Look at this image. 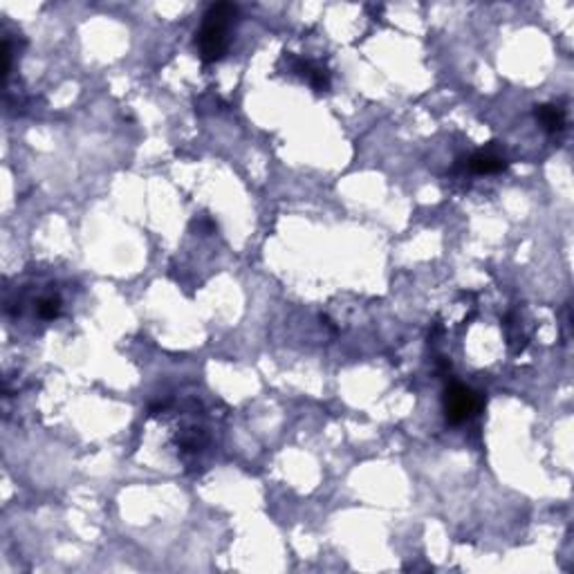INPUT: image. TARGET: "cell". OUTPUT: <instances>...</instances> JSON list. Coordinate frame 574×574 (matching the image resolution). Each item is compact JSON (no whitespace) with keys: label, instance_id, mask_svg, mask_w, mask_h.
<instances>
[{"label":"cell","instance_id":"6da1fadb","mask_svg":"<svg viewBox=\"0 0 574 574\" xmlns=\"http://www.w3.org/2000/svg\"><path fill=\"white\" fill-rule=\"evenodd\" d=\"M236 5L229 3H218L211 5L209 11L204 13V23L200 27V32L196 34V43L200 47V57L204 63H213L218 59H223V54L227 52V32H229V23L231 18H236Z\"/></svg>","mask_w":574,"mask_h":574},{"label":"cell","instance_id":"7a4b0ae2","mask_svg":"<svg viewBox=\"0 0 574 574\" xmlns=\"http://www.w3.org/2000/svg\"><path fill=\"white\" fill-rule=\"evenodd\" d=\"M478 408V398L473 395V390H469L467 386L454 384L449 386L444 393V413L446 420L451 424H460L467 417H471Z\"/></svg>","mask_w":574,"mask_h":574},{"label":"cell","instance_id":"3957f363","mask_svg":"<svg viewBox=\"0 0 574 574\" xmlns=\"http://www.w3.org/2000/svg\"><path fill=\"white\" fill-rule=\"evenodd\" d=\"M536 119L543 124L545 130L550 133H556V130H563L565 126V115L558 106H550V103H543V106H536Z\"/></svg>","mask_w":574,"mask_h":574},{"label":"cell","instance_id":"277c9868","mask_svg":"<svg viewBox=\"0 0 574 574\" xmlns=\"http://www.w3.org/2000/svg\"><path fill=\"white\" fill-rule=\"evenodd\" d=\"M469 169L473 173H500L507 169V162L491 153H478L469 159Z\"/></svg>","mask_w":574,"mask_h":574},{"label":"cell","instance_id":"5b68a950","mask_svg":"<svg viewBox=\"0 0 574 574\" xmlns=\"http://www.w3.org/2000/svg\"><path fill=\"white\" fill-rule=\"evenodd\" d=\"M38 317L40 319H57L59 312H61V298L59 296H45L38 300Z\"/></svg>","mask_w":574,"mask_h":574},{"label":"cell","instance_id":"8992f818","mask_svg":"<svg viewBox=\"0 0 574 574\" xmlns=\"http://www.w3.org/2000/svg\"><path fill=\"white\" fill-rule=\"evenodd\" d=\"M3 74L7 77L9 74V67H11V45H9V40L5 38V43H3Z\"/></svg>","mask_w":574,"mask_h":574}]
</instances>
